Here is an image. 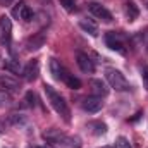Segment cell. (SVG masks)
<instances>
[{
    "label": "cell",
    "mask_w": 148,
    "mask_h": 148,
    "mask_svg": "<svg viewBox=\"0 0 148 148\" xmlns=\"http://www.w3.org/2000/svg\"><path fill=\"white\" fill-rule=\"evenodd\" d=\"M33 148H41V147H33Z\"/></svg>",
    "instance_id": "cell-30"
},
{
    "label": "cell",
    "mask_w": 148,
    "mask_h": 148,
    "mask_svg": "<svg viewBox=\"0 0 148 148\" xmlns=\"http://www.w3.org/2000/svg\"><path fill=\"white\" fill-rule=\"evenodd\" d=\"M9 122L16 127H24L28 124V119L23 114H12V115H9Z\"/></svg>",
    "instance_id": "cell-20"
},
{
    "label": "cell",
    "mask_w": 148,
    "mask_h": 148,
    "mask_svg": "<svg viewBox=\"0 0 148 148\" xmlns=\"http://www.w3.org/2000/svg\"><path fill=\"white\" fill-rule=\"evenodd\" d=\"M67 134H64L60 129H55V127H52V129H47L45 133H43V140H47L50 145H53V147H59L62 141H64V138H66Z\"/></svg>",
    "instance_id": "cell-8"
},
{
    "label": "cell",
    "mask_w": 148,
    "mask_h": 148,
    "mask_svg": "<svg viewBox=\"0 0 148 148\" xmlns=\"http://www.w3.org/2000/svg\"><path fill=\"white\" fill-rule=\"evenodd\" d=\"M0 86H2L3 90H7V91H17V90L21 88L19 83H17L14 77L5 76V74H0Z\"/></svg>",
    "instance_id": "cell-14"
},
{
    "label": "cell",
    "mask_w": 148,
    "mask_h": 148,
    "mask_svg": "<svg viewBox=\"0 0 148 148\" xmlns=\"http://www.w3.org/2000/svg\"><path fill=\"white\" fill-rule=\"evenodd\" d=\"M124 10H126V16H127V21H129V23L136 21L138 16H140V9H138V5H136L134 2H131V0L124 3Z\"/></svg>",
    "instance_id": "cell-15"
},
{
    "label": "cell",
    "mask_w": 148,
    "mask_h": 148,
    "mask_svg": "<svg viewBox=\"0 0 148 148\" xmlns=\"http://www.w3.org/2000/svg\"><path fill=\"white\" fill-rule=\"evenodd\" d=\"M43 91H45V95H47V98H48V102H50V105H52V109L57 112L59 115H62V119L66 121V122H69L71 121V112H69V107H67V102L64 100V97L53 88V86H50V84H43Z\"/></svg>",
    "instance_id": "cell-1"
},
{
    "label": "cell",
    "mask_w": 148,
    "mask_h": 148,
    "mask_svg": "<svg viewBox=\"0 0 148 148\" xmlns=\"http://www.w3.org/2000/svg\"><path fill=\"white\" fill-rule=\"evenodd\" d=\"M105 43H107V47L110 48V50H115V52H119V53H126V48H124V40L121 38V35H117V33H107L105 35Z\"/></svg>",
    "instance_id": "cell-4"
},
{
    "label": "cell",
    "mask_w": 148,
    "mask_h": 148,
    "mask_svg": "<svg viewBox=\"0 0 148 148\" xmlns=\"http://www.w3.org/2000/svg\"><path fill=\"white\" fill-rule=\"evenodd\" d=\"M0 103L2 105H10L12 103V97L5 91H0Z\"/></svg>",
    "instance_id": "cell-24"
},
{
    "label": "cell",
    "mask_w": 148,
    "mask_h": 148,
    "mask_svg": "<svg viewBox=\"0 0 148 148\" xmlns=\"http://www.w3.org/2000/svg\"><path fill=\"white\" fill-rule=\"evenodd\" d=\"M3 131H5V124H3V122H0V134H2Z\"/></svg>",
    "instance_id": "cell-28"
},
{
    "label": "cell",
    "mask_w": 148,
    "mask_h": 148,
    "mask_svg": "<svg viewBox=\"0 0 148 148\" xmlns=\"http://www.w3.org/2000/svg\"><path fill=\"white\" fill-rule=\"evenodd\" d=\"M105 79L110 84V88H114L115 91H126V90H129V83L124 77V74L121 73V71H117V69H114V67L105 69Z\"/></svg>",
    "instance_id": "cell-2"
},
{
    "label": "cell",
    "mask_w": 148,
    "mask_h": 148,
    "mask_svg": "<svg viewBox=\"0 0 148 148\" xmlns=\"http://www.w3.org/2000/svg\"><path fill=\"white\" fill-rule=\"evenodd\" d=\"M81 107H83V110L91 112V114L102 110V107H103L102 97H95V95H93V97H86V98L81 102Z\"/></svg>",
    "instance_id": "cell-6"
},
{
    "label": "cell",
    "mask_w": 148,
    "mask_h": 148,
    "mask_svg": "<svg viewBox=\"0 0 148 148\" xmlns=\"http://www.w3.org/2000/svg\"><path fill=\"white\" fill-rule=\"evenodd\" d=\"M62 81H64V83L67 84V88H71V90H79V88H81V81H79L74 74L67 73V71H64Z\"/></svg>",
    "instance_id": "cell-17"
},
{
    "label": "cell",
    "mask_w": 148,
    "mask_h": 148,
    "mask_svg": "<svg viewBox=\"0 0 148 148\" xmlns=\"http://www.w3.org/2000/svg\"><path fill=\"white\" fill-rule=\"evenodd\" d=\"M115 148H131V143H129V140H127V138L119 136V138L115 140Z\"/></svg>",
    "instance_id": "cell-22"
},
{
    "label": "cell",
    "mask_w": 148,
    "mask_h": 148,
    "mask_svg": "<svg viewBox=\"0 0 148 148\" xmlns=\"http://www.w3.org/2000/svg\"><path fill=\"white\" fill-rule=\"evenodd\" d=\"M12 2H14V0H2V3H3V5H10Z\"/></svg>",
    "instance_id": "cell-29"
},
{
    "label": "cell",
    "mask_w": 148,
    "mask_h": 148,
    "mask_svg": "<svg viewBox=\"0 0 148 148\" xmlns=\"http://www.w3.org/2000/svg\"><path fill=\"white\" fill-rule=\"evenodd\" d=\"M48 67H50V73H52V76H53L55 79H62V76H64V67L60 66V62H59L57 59H50Z\"/></svg>",
    "instance_id": "cell-18"
},
{
    "label": "cell",
    "mask_w": 148,
    "mask_h": 148,
    "mask_svg": "<svg viewBox=\"0 0 148 148\" xmlns=\"http://www.w3.org/2000/svg\"><path fill=\"white\" fill-rule=\"evenodd\" d=\"M59 2H60V5H62L67 12H71V10L76 9V0H59Z\"/></svg>",
    "instance_id": "cell-23"
},
{
    "label": "cell",
    "mask_w": 148,
    "mask_h": 148,
    "mask_svg": "<svg viewBox=\"0 0 148 148\" xmlns=\"http://www.w3.org/2000/svg\"><path fill=\"white\" fill-rule=\"evenodd\" d=\"M59 147L60 148H81V140L77 136H66L64 141Z\"/></svg>",
    "instance_id": "cell-21"
},
{
    "label": "cell",
    "mask_w": 148,
    "mask_h": 148,
    "mask_svg": "<svg viewBox=\"0 0 148 148\" xmlns=\"http://www.w3.org/2000/svg\"><path fill=\"white\" fill-rule=\"evenodd\" d=\"M141 35L145 36V45H147V47H148V33H141ZM147 50H148V48H147Z\"/></svg>",
    "instance_id": "cell-27"
},
{
    "label": "cell",
    "mask_w": 148,
    "mask_h": 148,
    "mask_svg": "<svg viewBox=\"0 0 148 148\" xmlns=\"http://www.w3.org/2000/svg\"><path fill=\"white\" fill-rule=\"evenodd\" d=\"M35 100H36V95H35L33 91H28V93H26V102H28V105H29V107H33V105L36 103Z\"/></svg>",
    "instance_id": "cell-25"
},
{
    "label": "cell",
    "mask_w": 148,
    "mask_h": 148,
    "mask_svg": "<svg viewBox=\"0 0 148 148\" xmlns=\"http://www.w3.org/2000/svg\"><path fill=\"white\" fill-rule=\"evenodd\" d=\"M12 16L17 17V19H23V21H26V23H29V21L33 19V10H31L26 3L21 2V3L12 10Z\"/></svg>",
    "instance_id": "cell-10"
},
{
    "label": "cell",
    "mask_w": 148,
    "mask_h": 148,
    "mask_svg": "<svg viewBox=\"0 0 148 148\" xmlns=\"http://www.w3.org/2000/svg\"><path fill=\"white\" fill-rule=\"evenodd\" d=\"M141 76H143V84H145V88L148 90V67H143Z\"/></svg>",
    "instance_id": "cell-26"
},
{
    "label": "cell",
    "mask_w": 148,
    "mask_h": 148,
    "mask_svg": "<svg viewBox=\"0 0 148 148\" xmlns=\"http://www.w3.org/2000/svg\"><path fill=\"white\" fill-rule=\"evenodd\" d=\"M88 9H90V12H91L95 17L102 19L103 23H110L112 21V14L102 5V3H98V2H90V3H88Z\"/></svg>",
    "instance_id": "cell-5"
},
{
    "label": "cell",
    "mask_w": 148,
    "mask_h": 148,
    "mask_svg": "<svg viewBox=\"0 0 148 148\" xmlns=\"http://www.w3.org/2000/svg\"><path fill=\"white\" fill-rule=\"evenodd\" d=\"M38 73H40V66H38V60H31L26 67H24V71H23V76H24V79L26 81H35L38 77Z\"/></svg>",
    "instance_id": "cell-13"
},
{
    "label": "cell",
    "mask_w": 148,
    "mask_h": 148,
    "mask_svg": "<svg viewBox=\"0 0 148 148\" xmlns=\"http://www.w3.org/2000/svg\"><path fill=\"white\" fill-rule=\"evenodd\" d=\"M79 28L84 33H88L90 36H98V26L93 21H90V19H81L79 21Z\"/></svg>",
    "instance_id": "cell-16"
},
{
    "label": "cell",
    "mask_w": 148,
    "mask_h": 148,
    "mask_svg": "<svg viewBox=\"0 0 148 148\" xmlns=\"http://www.w3.org/2000/svg\"><path fill=\"white\" fill-rule=\"evenodd\" d=\"M12 38V21L9 16L0 17V45H9Z\"/></svg>",
    "instance_id": "cell-3"
},
{
    "label": "cell",
    "mask_w": 148,
    "mask_h": 148,
    "mask_svg": "<svg viewBox=\"0 0 148 148\" xmlns=\"http://www.w3.org/2000/svg\"><path fill=\"white\" fill-rule=\"evenodd\" d=\"M76 59H77V66H79V69H81L84 74H93L95 73V64H93V60H91L86 53L77 52Z\"/></svg>",
    "instance_id": "cell-9"
},
{
    "label": "cell",
    "mask_w": 148,
    "mask_h": 148,
    "mask_svg": "<svg viewBox=\"0 0 148 148\" xmlns=\"http://www.w3.org/2000/svg\"><path fill=\"white\" fill-rule=\"evenodd\" d=\"M45 41H47V33L45 31H40L36 35H33V36L28 38V41H26V50L28 52H36L40 50L43 45H45Z\"/></svg>",
    "instance_id": "cell-7"
},
{
    "label": "cell",
    "mask_w": 148,
    "mask_h": 148,
    "mask_svg": "<svg viewBox=\"0 0 148 148\" xmlns=\"http://www.w3.org/2000/svg\"><path fill=\"white\" fill-rule=\"evenodd\" d=\"M103 148H105V147H103Z\"/></svg>",
    "instance_id": "cell-31"
},
{
    "label": "cell",
    "mask_w": 148,
    "mask_h": 148,
    "mask_svg": "<svg viewBox=\"0 0 148 148\" xmlns=\"http://www.w3.org/2000/svg\"><path fill=\"white\" fill-rule=\"evenodd\" d=\"M86 129L93 134V136H102V134H105L107 133V124L105 122H102V121H90L88 124H86Z\"/></svg>",
    "instance_id": "cell-11"
},
{
    "label": "cell",
    "mask_w": 148,
    "mask_h": 148,
    "mask_svg": "<svg viewBox=\"0 0 148 148\" xmlns=\"http://www.w3.org/2000/svg\"><path fill=\"white\" fill-rule=\"evenodd\" d=\"M90 86L95 97H105L109 93V86L102 79H90Z\"/></svg>",
    "instance_id": "cell-12"
},
{
    "label": "cell",
    "mask_w": 148,
    "mask_h": 148,
    "mask_svg": "<svg viewBox=\"0 0 148 148\" xmlns=\"http://www.w3.org/2000/svg\"><path fill=\"white\" fill-rule=\"evenodd\" d=\"M3 69L10 71L14 74H23V71H24V67L19 64V60H7V62H3Z\"/></svg>",
    "instance_id": "cell-19"
}]
</instances>
